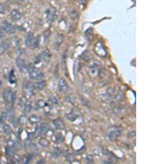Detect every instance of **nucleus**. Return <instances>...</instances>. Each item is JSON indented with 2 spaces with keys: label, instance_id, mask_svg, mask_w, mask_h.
Instances as JSON below:
<instances>
[{
  "label": "nucleus",
  "instance_id": "13",
  "mask_svg": "<svg viewBox=\"0 0 166 164\" xmlns=\"http://www.w3.org/2000/svg\"><path fill=\"white\" fill-rule=\"evenodd\" d=\"M34 89L38 90H42L46 86V81L44 80H42L38 82H35L34 85Z\"/></svg>",
  "mask_w": 166,
  "mask_h": 164
},
{
  "label": "nucleus",
  "instance_id": "1",
  "mask_svg": "<svg viewBox=\"0 0 166 164\" xmlns=\"http://www.w3.org/2000/svg\"><path fill=\"white\" fill-rule=\"evenodd\" d=\"M28 73L29 77L34 80H42L44 75L42 71L32 64L28 66Z\"/></svg>",
  "mask_w": 166,
  "mask_h": 164
},
{
  "label": "nucleus",
  "instance_id": "10",
  "mask_svg": "<svg viewBox=\"0 0 166 164\" xmlns=\"http://www.w3.org/2000/svg\"><path fill=\"white\" fill-rule=\"evenodd\" d=\"M42 60H43L44 63H48L50 62V53L48 49L44 50L42 51L39 54Z\"/></svg>",
  "mask_w": 166,
  "mask_h": 164
},
{
  "label": "nucleus",
  "instance_id": "26",
  "mask_svg": "<svg viewBox=\"0 0 166 164\" xmlns=\"http://www.w3.org/2000/svg\"><path fill=\"white\" fill-rule=\"evenodd\" d=\"M19 123L22 124H24V123L26 122L27 119H26V118H25V116H21L20 117L19 119Z\"/></svg>",
  "mask_w": 166,
  "mask_h": 164
},
{
  "label": "nucleus",
  "instance_id": "15",
  "mask_svg": "<svg viewBox=\"0 0 166 164\" xmlns=\"http://www.w3.org/2000/svg\"><path fill=\"white\" fill-rule=\"evenodd\" d=\"M78 116H79L78 115L76 114L74 112H72V111L71 112H70L69 113H68V115H66L67 119L71 122H74L78 118Z\"/></svg>",
  "mask_w": 166,
  "mask_h": 164
},
{
  "label": "nucleus",
  "instance_id": "12",
  "mask_svg": "<svg viewBox=\"0 0 166 164\" xmlns=\"http://www.w3.org/2000/svg\"><path fill=\"white\" fill-rule=\"evenodd\" d=\"M53 123L55 128L58 130H64L65 128V124L62 119L59 118L54 119L53 121Z\"/></svg>",
  "mask_w": 166,
  "mask_h": 164
},
{
  "label": "nucleus",
  "instance_id": "2",
  "mask_svg": "<svg viewBox=\"0 0 166 164\" xmlns=\"http://www.w3.org/2000/svg\"><path fill=\"white\" fill-rule=\"evenodd\" d=\"M122 130L120 128L115 127L110 129L108 131V139L111 141H116L121 135Z\"/></svg>",
  "mask_w": 166,
  "mask_h": 164
},
{
  "label": "nucleus",
  "instance_id": "3",
  "mask_svg": "<svg viewBox=\"0 0 166 164\" xmlns=\"http://www.w3.org/2000/svg\"><path fill=\"white\" fill-rule=\"evenodd\" d=\"M47 21L48 23H52L57 17V11L56 8L50 6L45 12Z\"/></svg>",
  "mask_w": 166,
  "mask_h": 164
},
{
  "label": "nucleus",
  "instance_id": "24",
  "mask_svg": "<svg viewBox=\"0 0 166 164\" xmlns=\"http://www.w3.org/2000/svg\"><path fill=\"white\" fill-rule=\"evenodd\" d=\"M6 9V6L3 3H0V15L3 14Z\"/></svg>",
  "mask_w": 166,
  "mask_h": 164
},
{
  "label": "nucleus",
  "instance_id": "5",
  "mask_svg": "<svg viewBox=\"0 0 166 164\" xmlns=\"http://www.w3.org/2000/svg\"><path fill=\"white\" fill-rule=\"evenodd\" d=\"M1 28L3 32L8 34H12L16 32L15 27L7 21H3L1 25Z\"/></svg>",
  "mask_w": 166,
  "mask_h": 164
},
{
  "label": "nucleus",
  "instance_id": "11",
  "mask_svg": "<svg viewBox=\"0 0 166 164\" xmlns=\"http://www.w3.org/2000/svg\"><path fill=\"white\" fill-rule=\"evenodd\" d=\"M34 39H35V38H34V34L32 32H29L27 34L26 38H25V45L27 47H31Z\"/></svg>",
  "mask_w": 166,
  "mask_h": 164
},
{
  "label": "nucleus",
  "instance_id": "23",
  "mask_svg": "<svg viewBox=\"0 0 166 164\" xmlns=\"http://www.w3.org/2000/svg\"><path fill=\"white\" fill-rule=\"evenodd\" d=\"M63 136L61 134H57L55 137V142L57 143H60L63 141Z\"/></svg>",
  "mask_w": 166,
  "mask_h": 164
},
{
  "label": "nucleus",
  "instance_id": "19",
  "mask_svg": "<svg viewBox=\"0 0 166 164\" xmlns=\"http://www.w3.org/2000/svg\"><path fill=\"white\" fill-rule=\"evenodd\" d=\"M39 143L43 147H47L50 145L49 141L45 138H41V139L39 140Z\"/></svg>",
  "mask_w": 166,
  "mask_h": 164
},
{
  "label": "nucleus",
  "instance_id": "29",
  "mask_svg": "<svg viewBox=\"0 0 166 164\" xmlns=\"http://www.w3.org/2000/svg\"><path fill=\"white\" fill-rule=\"evenodd\" d=\"M22 1H28V0H22Z\"/></svg>",
  "mask_w": 166,
  "mask_h": 164
},
{
  "label": "nucleus",
  "instance_id": "6",
  "mask_svg": "<svg viewBox=\"0 0 166 164\" xmlns=\"http://www.w3.org/2000/svg\"><path fill=\"white\" fill-rule=\"evenodd\" d=\"M16 64L21 72L25 73L28 71V66L25 64V60L22 59L21 57H18L17 58Z\"/></svg>",
  "mask_w": 166,
  "mask_h": 164
},
{
  "label": "nucleus",
  "instance_id": "8",
  "mask_svg": "<svg viewBox=\"0 0 166 164\" xmlns=\"http://www.w3.org/2000/svg\"><path fill=\"white\" fill-rule=\"evenodd\" d=\"M11 42L8 39H5L2 41L0 44V55L4 54L10 47Z\"/></svg>",
  "mask_w": 166,
  "mask_h": 164
},
{
  "label": "nucleus",
  "instance_id": "14",
  "mask_svg": "<svg viewBox=\"0 0 166 164\" xmlns=\"http://www.w3.org/2000/svg\"><path fill=\"white\" fill-rule=\"evenodd\" d=\"M28 120L31 124H34L39 123L41 121V118L37 115H33L28 118Z\"/></svg>",
  "mask_w": 166,
  "mask_h": 164
},
{
  "label": "nucleus",
  "instance_id": "28",
  "mask_svg": "<svg viewBox=\"0 0 166 164\" xmlns=\"http://www.w3.org/2000/svg\"><path fill=\"white\" fill-rule=\"evenodd\" d=\"M2 82L1 81H0V87L2 86Z\"/></svg>",
  "mask_w": 166,
  "mask_h": 164
},
{
  "label": "nucleus",
  "instance_id": "21",
  "mask_svg": "<svg viewBox=\"0 0 166 164\" xmlns=\"http://www.w3.org/2000/svg\"><path fill=\"white\" fill-rule=\"evenodd\" d=\"M63 41V37L62 35H58L56 39V44H55L57 48H58V47L62 43Z\"/></svg>",
  "mask_w": 166,
  "mask_h": 164
},
{
  "label": "nucleus",
  "instance_id": "25",
  "mask_svg": "<svg viewBox=\"0 0 166 164\" xmlns=\"http://www.w3.org/2000/svg\"><path fill=\"white\" fill-rule=\"evenodd\" d=\"M50 103H52L53 104V105H56V104H57V103H58L57 99H56L55 97H50Z\"/></svg>",
  "mask_w": 166,
  "mask_h": 164
},
{
  "label": "nucleus",
  "instance_id": "22",
  "mask_svg": "<svg viewBox=\"0 0 166 164\" xmlns=\"http://www.w3.org/2000/svg\"><path fill=\"white\" fill-rule=\"evenodd\" d=\"M47 105V103L44 101L43 100H39L37 103V107L39 108H43L45 107H46V106Z\"/></svg>",
  "mask_w": 166,
  "mask_h": 164
},
{
  "label": "nucleus",
  "instance_id": "16",
  "mask_svg": "<svg viewBox=\"0 0 166 164\" xmlns=\"http://www.w3.org/2000/svg\"><path fill=\"white\" fill-rule=\"evenodd\" d=\"M8 79H9V82H10L11 84H14L16 82V78L15 75L13 70H12L9 73Z\"/></svg>",
  "mask_w": 166,
  "mask_h": 164
},
{
  "label": "nucleus",
  "instance_id": "17",
  "mask_svg": "<svg viewBox=\"0 0 166 164\" xmlns=\"http://www.w3.org/2000/svg\"><path fill=\"white\" fill-rule=\"evenodd\" d=\"M32 109V104L29 100H27L25 103L24 111L25 113H29Z\"/></svg>",
  "mask_w": 166,
  "mask_h": 164
},
{
  "label": "nucleus",
  "instance_id": "9",
  "mask_svg": "<svg viewBox=\"0 0 166 164\" xmlns=\"http://www.w3.org/2000/svg\"><path fill=\"white\" fill-rule=\"evenodd\" d=\"M10 15H11L12 20L14 22L18 21L19 20L21 19V18L22 17V15H21L20 11L16 8L12 10V11L11 12Z\"/></svg>",
  "mask_w": 166,
  "mask_h": 164
},
{
  "label": "nucleus",
  "instance_id": "4",
  "mask_svg": "<svg viewBox=\"0 0 166 164\" xmlns=\"http://www.w3.org/2000/svg\"><path fill=\"white\" fill-rule=\"evenodd\" d=\"M3 99L7 103H13L16 99V92H13L9 89H7L3 93Z\"/></svg>",
  "mask_w": 166,
  "mask_h": 164
},
{
  "label": "nucleus",
  "instance_id": "27",
  "mask_svg": "<svg viewBox=\"0 0 166 164\" xmlns=\"http://www.w3.org/2000/svg\"><path fill=\"white\" fill-rule=\"evenodd\" d=\"M5 37V34L3 33V30L1 29V28L0 27V39L2 38L3 37Z\"/></svg>",
  "mask_w": 166,
  "mask_h": 164
},
{
  "label": "nucleus",
  "instance_id": "18",
  "mask_svg": "<svg viewBox=\"0 0 166 164\" xmlns=\"http://www.w3.org/2000/svg\"><path fill=\"white\" fill-rule=\"evenodd\" d=\"M3 130L4 133L6 134V135H11L12 133V129L11 128V127L8 125V124H5L3 127Z\"/></svg>",
  "mask_w": 166,
  "mask_h": 164
},
{
  "label": "nucleus",
  "instance_id": "20",
  "mask_svg": "<svg viewBox=\"0 0 166 164\" xmlns=\"http://www.w3.org/2000/svg\"><path fill=\"white\" fill-rule=\"evenodd\" d=\"M42 134L41 127V126H37L33 133L34 137H38Z\"/></svg>",
  "mask_w": 166,
  "mask_h": 164
},
{
  "label": "nucleus",
  "instance_id": "7",
  "mask_svg": "<svg viewBox=\"0 0 166 164\" xmlns=\"http://www.w3.org/2000/svg\"><path fill=\"white\" fill-rule=\"evenodd\" d=\"M58 90L62 94H65L68 91V85L64 78H61L58 83Z\"/></svg>",
  "mask_w": 166,
  "mask_h": 164
}]
</instances>
